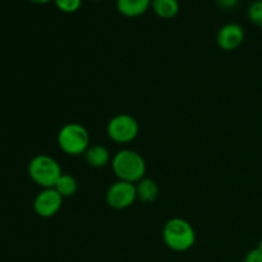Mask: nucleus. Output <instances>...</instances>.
<instances>
[{"label": "nucleus", "mask_w": 262, "mask_h": 262, "mask_svg": "<svg viewBox=\"0 0 262 262\" xmlns=\"http://www.w3.org/2000/svg\"><path fill=\"white\" fill-rule=\"evenodd\" d=\"M257 247H258V248H261V250H262V241H260V243H258Z\"/></svg>", "instance_id": "6ab92c4d"}, {"label": "nucleus", "mask_w": 262, "mask_h": 262, "mask_svg": "<svg viewBox=\"0 0 262 262\" xmlns=\"http://www.w3.org/2000/svg\"><path fill=\"white\" fill-rule=\"evenodd\" d=\"M245 41V30L238 23H227L217 31L216 42L222 50L233 51Z\"/></svg>", "instance_id": "6e6552de"}, {"label": "nucleus", "mask_w": 262, "mask_h": 262, "mask_svg": "<svg viewBox=\"0 0 262 262\" xmlns=\"http://www.w3.org/2000/svg\"><path fill=\"white\" fill-rule=\"evenodd\" d=\"M247 15L253 23L260 25L262 20V0H253L247 9Z\"/></svg>", "instance_id": "4468645a"}, {"label": "nucleus", "mask_w": 262, "mask_h": 262, "mask_svg": "<svg viewBox=\"0 0 262 262\" xmlns=\"http://www.w3.org/2000/svg\"><path fill=\"white\" fill-rule=\"evenodd\" d=\"M152 0H117V9L125 17H138L151 7Z\"/></svg>", "instance_id": "9b49d317"}, {"label": "nucleus", "mask_w": 262, "mask_h": 262, "mask_svg": "<svg viewBox=\"0 0 262 262\" xmlns=\"http://www.w3.org/2000/svg\"><path fill=\"white\" fill-rule=\"evenodd\" d=\"M151 7L155 14L163 19H170L179 13L178 0H152Z\"/></svg>", "instance_id": "f8f14e48"}, {"label": "nucleus", "mask_w": 262, "mask_h": 262, "mask_svg": "<svg viewBox=\"0 0 262 262\" xmlns=\"http://www.w3.org/2000/svg\"><path fill=\"white\" fill-rule=\"evenodd\" d=\"M84 161L91 168H104L112 161L110 151L102 145H91L84 152Z\"/></svg>", "instance_id": "1a4fd4ad"}, {"label": "nucleus", "mask_w": 262, "mask_h": 262, "mask_svg": "<svg viewBox=\"0 0 262 262\" xmlns=\"http://www.w3.org/2000/svg\"><path fill=\"white\" fill-rule=\"evenodd\" d=\"M56 142L66 155L79 156L84 155L90 147L91 137L84 125L79 123H67L60 128L56 137Z\"/></svg>", "instance_id": "7ed1b4c3"}, {"label": "nucleus", "mask_w": 262, "mask_h": 262, "mask_svg": "<svg viewBox=\"0 0 262 262\" xmlns=\"http://www.w3.org/2000/svg\"><path fill=\"white\" fill-rule=\"evenodd\" d=\"M58 9L66 13H73L81 8L82 0H54Z\"/></svg>", "instance_id": "2eb2a0df"}, {"label": "nucleus", "mask_w": 262, "mask_h": 262, "mask_svg": "<svg viewBox=\"0 0 262 262\" xmlns=\"http://www.w3.org/2000/svg\"><path fill=\"white\" fill-rule=\"evenodd\" d=\"M137 200L136 184L117 181L107 188L105 201L114 210H125L132 206Z\"/></svg>", "instance_id": "423d86ee"}, {"label": "nucleus", "mask_w": 262, "mask_h": 262, "mask_svg": "<svg viewBox=\"0 0 262 262\" xmlns=\"http://www.w3.org/2000/svg\"><path fill=\"white\" fill-rule=\"evenodd\" d=\"M243 262H262V250L256 247L253 250L248 251L247 255L245 256Z\"/></svg>", "instance_id": "dca6fc26"}, {"label": "nucleus", "mask_w": 262, "mask_h": 262, "mask_svg": "<svg viewBox=\"0 0 262 262\" xmlns=\"http://www.w3.org/2000/svg\"><path fill=\"white\" fill-rule=\"evenodd\" d=\"M216 4L219 5L220 8H224V9H229V8L234 7L237 4L238 0H215Z\"/></svg>", "instance_id": "f3484780"}, {"label": "nucleus", "mask_w": 262, "mask_h": 262, "mask_svg": "<svg viewBox=\"0 0 262 262\" xmlns=\"http://www.w3.org/2000/svg\"><path fill=\"white\" fill-rule=\"evenodd\" d=\"M258 26H260V28H261V31H262V20H261V23Z\"/></svg>", "instance_id": "aec40b11"}, {"label": "nucleus", "mask_w": 262, "mask_h": 262, "mask_svg": "<svg viewBox=\"0 0 262 262\" xmlns=\"http://www.w3.org/2000/svg\"><path fill=\"white\" fill-rule=\"evenodd\" d=\"M112 169L118 181L136 184L145 178L147 166L140 152L130 148H123L113 156Z\"/></svg>", "instance_id": "f257e3e1"}, {"label": "nucleus", "mask_w": 262, "mask_h": 262, "mask_svg": "<svg viewBox=\"0 0 262 262\" xmlns=\"http://www.w3.org/2000/svg\"><path fill=\"white\" fill-rule=\"evenodd\" d=\"M61 174L58 161L45 154L35 156L28 165V176L41 188H54Z\"/></svg>", "instance_id": "20e7f679"}, {"label": "nucleus", "mask_w": 262, "mask_h": 262, "mask_svg": "<svg viewBox=\"0 0 262 262\" xmlns=\"http://www.w3.org/2000/svg\"><path fill=\"white\" fill-rule=\"evenodd\" d=\"M106 133L112 141L119 145H127L136 140L140 133L137 119L129 114H118L109 120Z\"/></svg>", "instance_id": "39448f33"}, {"label": "nucleus", "mask_w": 262, "mask_h": 262, "mask_svg": "<svg viewBox=\"0 0 262 262\" xmlns=\"http://www.w3.org/2000/svg\"><path fill=\"white\" fill-rule=\"evenodd\" d=\"M94 2H99V0H94Z\"/></svg>", "instance_id": "412c9836"}, {"label": "nucleus", "mask_w": 262, "mask_h": 262, "mask_svg": "<svg viewBox=\"0 0 262 262\" xmlns=\"http://www.w3.org/2000/svg\"><path fill=\"white\" fill-rule=\"evenodd\" d=\"M54 188L61 194L63 199H66V197H72L77 193V191H78V182H77V179L74 178L73 176H71V174L63 173L60 176V178L58 179V182H56Z\"/></svg>", "instance_id": "ddd939ff"}, {"label": "nucleus", "mask_w": 262, "mask_h": 262, "mask_svg": "<svg viewBox=\"0 0 262 262\" xmlns=\"http://www.w3.org/2000/svg\"><path fill=\"white\" fill-rule=\"evenodd\" d=\"M31 3H35V4H45V3H49L50 0H28Z\"/></svg>", "instance_id": "a211bd4d"}, {"label": "nucleus", "mask_w": 262, "mask_h": 262, "mask_svg": "<svg viewBox=\"0 0 262 262\" xmlns=\"http://www.w3.org/2000/svg\"><path fill=\"white\" fill-rule=\"evenodd\" d=\"M63 200L55 188H42L33 200V210L41 217H53L63 206Z\"/></svg>", "instance_id": "0eeeda50"}, {"label": "nucleus", "mask_w": 262, "mask_h": 262, "mask_svg": "<svg viewBox=\"0 0 262 262\" xmlns=\"http://www.w3.org/2000/svg\"><path fill=\"white\" fill-rule=\"evenodd\" d=\"M136 192H137V200H140L143 204H152L158 200L159 189L158 183L151 178L141 179L138 183H136Z\"/></svg>", "instance_id": "9d476101"}, {"label": "nucleus", "mask_w": 262, "mask_h": 262, "mask_svg": "<svg viewBox=\"0 0 262 262\" xmlns=\"http://www.w3.org/2000/svg\"><path fill=\"white\" fill-rule=\"evenodd\" d=\"M163 241L169 250L186 252L196 243V232L189 222L183 217L168 220L163 228Z\"/></svg>", "instance_id": "f03ea898"}]
</instances>
